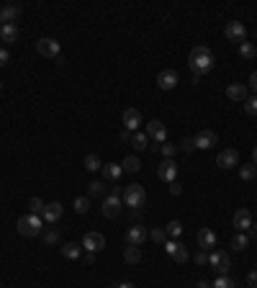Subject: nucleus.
I'll use <instances>...</instances> for the list:
<instances>
[{
  "label": "nucleus",
  "instance_id": "1",
  "mask_svg": "<svg viewBox=\"0 0 257 288\" xmlns=\"http://www.w3.org/2000/svg\"><path fill=\"white\" fill-rule=\"evenodd\" d=\"M188 65H190V72L193 75H206V72H211V67H214V54H211V49L209 46H193L190 49V54H188Z\"/></svg>",
  "mask_w": 257,
  "mask_h": 288
},
{
  "label": "nucleus",
  "instance_id": "2",
  "mask_svg": "<svg viewBox=\"0 0 257 288\" xmlns=\"http://www.w3.org/2000/svg\"><path fill=\"white\" fill-rule=\"evenodd\" d=\"M41 226H44V219H41V216H34V214L21 216V219L16 221L18 234H23V237H36V234H41Z\"/></svg>",
  "mask_w": 257,
  "mask_h": 288
},
{
  "label": "nucleus",
  "instance_id": "3",
  "mask_svg": "<svg viewBox=\"0 0 257 288\" xmlns=\"http://www.w3.org/2000/svg\"><path fill=\"white\" fill-rule=\"evenodd\" d=\"M124 204H126L129 209L147 206V190H144V185H139V183L129 185V188L124 190Z\"/></svg>",
  "mask_w": 257,
  "mask_h": 288
},
{
  "label": "nucleus",
  "instance_id": "4",
  "mask_svg": "<svg viewBox=\"0 0 257 288\" xmlns=\"http://www.w3.org/2000/svg\"><path fill=\"white\" fill-rule=\"evenodd\" d=\"M209 265L214 268V273H216V278H219V275H229L232 260H229V255H226L224 250H211V252H209Z\"/></svg>",
  "mask_w": 257,
  "mask_h": 288
},
{
  "label": "nucleus",
  "instance_id": "5",
  "mask_svg": "<svg viewBox=\"0 0 257 288\" xmlns=\"http://www.w3.org/2000/svg\"><path fill=\"white\" fill-rule=\"evenodd\" d=\"M224 36L229 39V41L242 44V41H247V26L242 21H229V23H226V28H224Z\"/></svg>",
  "mask_w": 257,
  "mask_h": 288
},
{
  "label": "nucleus",
  "instance_id": "6",
  "mask_svg": "<svg viewBox=\"0 0 257 288\" xmlns=\"http://www.w3.org/2000/svg\"><path fill=\"white\" fill-rule=\"evenodd\" d=\"M162 247H165V252H167L170 257H173L175 263H185L188 257H190V255H188V247H185V245H180V242H175V239H167Z\"/></svg>",
  "mask_w": 257,
  "mask_h": 288
},
{
  "label": "nucleus",
  "instance_id": "7",
  "mask_svg": "<svg viewBox=\"0 0 257 288\" xmlns=\"http://www.w3.org/2000/svg\"><path fill=\"white\" fill-rule=\"evenodd\" d=\"M119 211H121V196H113V193H108V196L103 198L100 214H103L106 219H113V216H119Z\"/></svg>",
  "mask_w": 257,
  "mask_h": 288
},
{
  "label": "nucleus",
  "instance_id": "8",
  "mask_svg": "<svg viewBox=\"0 0 257 288\" xmlns=\"http://www.w3.org/2000/svg\"><path fill=\"white\" fill-rule=\"evenodd\" d=\"M155 144H165L167 141V129H165V124L160 121V119H152L149 124H147V131H144Z\"/></svg>",
  "mask_w": 257,
  "mask_h": 288
},
{
  "label": "nucleus",
  "instance_id": "9",
  "mask_svg": "<svg viewBox=\"0 0 257 288\" xmlns=\"http://www.w3.org/2000/svg\"><path fill=\"white\" fill-rule=\"evenodd\" d=\"M149 232H147V226H141V224H134L129 226V232H126V245H134V247H141L147 242Z\"/></svg>",
  "mask_w": 257,
  "mask_h": 288
},
{
  "label": "nucleus",
  "instance_id": "10",
  "mask_svg": "<svg viewBox=\"0 0 257 288\" xmlns=\"http://www.w3.org/2000/svg\"><path fill=\"white\" fill-rule=\"evenodd\" d=\"M36 52L41 57H52V60H57L60 52H62V46H60V41H57V39H39L36 41Z\"/></svg>",
  "mask_w": 257,
  "mask_h": 288
},
{
  "label": "nucleus",
  "instance_id": "11",
  "mask_svg": "<svg viewBox=\"0 0 257 288\" xmlns=\"http://www.w3.org/2000/svg\"><path fill=\"white\" fill-rule=\"evenodd\" d=\"M157 175H160V180L167 183V185L175 183V180H178V165H175L173 160H165V162L157 167Z\"/></svg>",
  "mask_w": 257,
  "mask_h": 288
},
{
  "label": "nucleus",
  "instance_id": "12",
  "mask_svg": "<svg viewBox=\"0 0 257 288\" xmlns=\"http://www.w3.org/2000/svg\"><path fill=\"white\" fill-rule=\"evenodd\" d=\"M62 214H65V206L60 204V201H52V204H46V206H44L41 219H44L46 224H57V221L62 219Z\"/></svg>",
  "mask_w": 257,
  "mask_h": 288
},
{
  "label": "nucleus",
  "instance_id": "13",
  "mask_svg": "<svg viewBox=\"0 0 257 288\" xmlns=\"http://www.w3.org/2000/svg\"><path fill=\"white\" fill-rule=\"evenodd\" d=\"M106 247V237L100 232H88L82 237V250H88V252H100Z\"/></svg>",
  "mask_w": 257,
  "mask_h": 288
},
{
  "label": "nucleus",
  "instance_id": "14",
  "mask_svg": "<svg viewBox=\"0 0 257 288\" xmlns=\"http://www.w3.org/2000/svg\"><path fill=\"white\" fill-rule=\"evenodd\" d=\"M216 165H219L221 170H232V167H237V165H239V152H237V150H224V152H219Z\"/></svg>",
  "mask_w": 257,
  "mask_h": 288
},
{
  "label": "nucleus",
  "instance_id": "15",
  "mask_svg": "<svg viewBox=\"0 0 257 288\" xmlns=\"http://www.w3.org/2000/svg\"><path fill=\"white\" fill-rule=\"evenodd\" d=\"M157 85H160L162 90L178 88V72H175V70H162V72L157 75Z\"/></svg>",
  "mask_w": 257,
  "mask_h": 288
},
{
  "label": "nucleus",
  "instance_id": "16",
  "mask_svg": "<svg viewBox=\"0 0 257 288\" xmlns=\"http://www.w3.org/2000/svg\"><path fill=\"white\" fill-rule=\"evenodd\" d=\"M195 150H211L214 144H216V134L211 131V129H203V131H198L195 134Z\"/></svg>",
  "mask_w": 257,
  "mask_h": 288
},
{
  "label": "nucleus",
  "instance_id": "17",
  "mask_svg": "<svg viewBox=\"0 0 257 288\" xmlns=\"http://www.w3.org/2000/svg\"><path fill=\"white\" fill-rule=\"evenodd\" d=\"M232 221H234V226L239 229V232H247V229L252 226V214H249L247 209H237Z\"/></svg>",
  "mask_w": 257,
  "mask_h": 288
},
{
  "label": "nucleus",
  "instance_id": "18",
  "mask_svg": "<svg viewBox=\"0 0 257 288\" xmlns=\"http://www.w3.org/2000/svg\"><path fill=\"white\" fill-rule=\"evenodd\" d=\"M139 124H141L139 108H126V111H124V126H126V131H136Z\"/></svg>",
  "mask_w": 257,
  "mask_h": 288
},
{
  "label": "nucleus",
  "instance_id": "19",
  "mask_svg": "<svg viewBox=\"0 0 257 288\" xmlns=\"http://www.w3.org/2000/svg\"><path fill=\"white\" fill-rule=\"evenodd\" d=\"M100 170H103V178H106V180H111V183H119V180H121V175H124V167H121V165H116V162H108V165H103Z\"/></svg>",
  "mask_w": 257,
  "mask_h": 288
},
{
  "label": "nucleus",
  "instance_id": "20",
  "mask_svg": "<svg viewBox=\"0 0 257 288\" xmlns=\"http://www.w3.org/2000/svg\"><path fill=\"white\" fill-rule=\"evenodd\" d=\"M16 39H18V26L16 23H3V26H0V41L13 44Z\"/></svg>",
  "mask_w": 257,
  "mask_h": 288
},
{
  "label": "nucleus",
  "instance_id": "21",
  "mask_svg": "<svg viewBox=\"0 0 257 288\" xmlns=\"http://www.w3.org/2000/svg\"><path fill=\"white\" fill-rule=\"evenodd\" d=\"M198 245H201V250H211V247H216V234L211 232V229H201L198 232Z\"/></svg>",
  "mask_w": 257,
  "mask_h": 288
},
{
  "label": "nucleus",
  "instance_id": "22",
  "mask_svg": "<svg viewBox=\"0 0 257 288\" xmlns=\"http://www.w3.org/2000/svg\"><path fill=\"white\" fill-rule=\"evenodd\" d=\"M226 95H229L232 101H247V85H242V82H232L229 88H226Z\"/></svg>",
  "mask_w": 257,
  "mask_h": 288
},
{
  "label": "nucleus",
  "instance_id": "23",
  "mask_svg": "<svg viewBox=\"0 0 257 288\" xmlns=\"http://www.w3.org/2000/svg\"><path fill=\"white\" fill-rule=\"evenodd\" d=\"M18 16H21V6H6V8H0V21H3V23H13Z\"/></svg>",
  "mask_w": 257,
  "mask_h": 288
},
{
  "label": "nucleus",
  "instance_id": "24",
  "mask_svg": "<svg viewBox=\"0 0 257 288\" xmlns=\"http://www.w3.org/2000/svg\"><path fill=\"white\" fill-rule=\"evenodd\" d=\"M131 147L134 150H149V136L144 131H134L131 134Z\"/></svg>",
  "mask_w": 257,
  "mask_h": 288
},
{
  "label": "nucleus",
  "instance_id": "25",
  "mask_svg": "<svg viewBox=\"0 0 257 288\" xmlns=\"http://www.w3.org/2000/svg\"><path fill=\"white\" fill-rule=\"evenodd\" d=\"M62 255L67 257V260H77V257L82 255V245H77V242H67V245L62 247Z\"/></svg>",
  "mask_w": 257,
  "mask_h": 288
},
{
  "label": "nucleus",
  "instance_id": "26",
  "mask_svg": "<svg viewBox=\"0 0 257 288\" xmlns=\"http://www.w3.org/2000/svg\"><path fill=\"white\" fill-rule=\"evenodd\" d=\"M121 167H124V172H139L141 170V160L134 157V155H129V157H124Z\"/></svg>",
  "mask_w": 257,
  "mask_h": 288
},
{
  "label": "nucleus",
  "instance_id": "27",
  "mask_svg": "<svg viewBox=\"0 0 257 288\" xmlns=\"http://www.w3.org/2000/svg\"><path fill=\"white\" fill-rule=\"evenodd\" d=\"M124 260H126V263H131V265H136V263L141 260V250H139V247H134V245H129V247L124 250Z\"/></svg>",
  "mask_w": 257,
  "mask_h": 288
},
{
  "label": "nucleus",
  "instance_id": "28",
  "mask_svg": "<svg viewBox=\"0 0 257 288\" xmlns=\"http://www.w3.org/2000/svg\"><path fill=\"white\" fill-rule=\"evenodd\" d=\"M247 247H249V237H247V232H239V234H234V239H232V250L242 252V250H247Z\"/></svg>",
  "mask_w": 257,
  "mask_h": 288
},
{
  "label": "nucleus",
  "instance_id": "29",
  "mask_svg": "<svg viewBox=\"0 0 257 288\" xmlns=\"http://www.w3.org/2000/svg\"><path fill=\"white\" fill-rule=\"evenodd\" d=\"M239 54H242V60H252V57H257V49L252 41H242L239 44Z\"/></svg>",
  "mask_w": 257,
  "mask_h": 288
},
{
  "label": "nucleus",
  "instance_id": "30",
  "mask_svg": "<svg viewBox=\"0 0 257 288\" xmlns=\"http://www.w3.org/2000/svg\"><path fill=\"white\" fill-rule=\"evenodd\" d=\"M72 206H75V211H77V214H88V211H90V201L85 198V196H77Z\"/></svg>",
  "mask_w": 257,
  "mask_h": 288
},
{
  "label": "nucleus",
  "instance_id": "31",
  "mask_svg": "<svg viewBox=\"0 0 257 288\" xmlns=\"http://www.w3.org/2000/svg\"><path fill=\"white\" fill-rule=\"evenodd\" d=\"M254 175H257V165H242L239 167V178L242 180H254Z\"/></svg>",
  "mask_w": 257,
  "mask_h": 288
},
{
  "label": "nucleus",
  "instance_id": "32",
  "mask_svg": "<svg viewBox=\"0 0 257 288\" xmlns=\"http://www.w3.org/2000/svg\"><path fill=\"white\" fill-rule=\"evenodd\" d=\"M165 232H167L170 237H180V234H183V224H180L178 219H173V221L165 226Z\"/></svg>",
  "mask_w": 257,
  "mask_h": 288
},
{
  "label": "nucleus",
  "instance_id": "33",
  "mask_svg": "<svg viewBox=\"0 0 257 288\" xmlns=\"http://www.w3.org/2000/svg\"><path fill=\"white\" fill-rule=\"evenodd\" d=\"M44 201L41 198H31V201H28V211H31L34 216H41V211H44Z\"/></svg>",
  "mask_w": 257,
  "mask_h": 288
},
{
  "label": "nucleus",
  "instance_id": "34",
  "mask_svg": "<svg viewBox=\"0 0 257 288\" xmlns=\"http://www.w3.org/2000/svg\"><path fill=\"white\" fill-rule=\"evenodd\" d=\"M85 167H88V170L93 172V170H100V167H103V162H100V157H98V155H93V152H90L88 157H85Z\"/></svg>",
  "mask_w": 257,
  "mask_h": 288
},
{
  "label": "nucleus",
  "instance_id": "35",
  "mask_svg": "<svg viewBox=\"0 0 257 288\" xmlns=\"http://www.w3.org/2000/svg\"><path fill=\"white\" fill-rule=\"evenodd\" d=\"M211 288H234V280H232L229 275H219V278L211 283Z\"/></svg>",
  "mask_w": 257,
  "mask_h": 288
},
{
  "label": "nucleus",
  "instance_id": "36",
  "mask_svg": "<svg viewBox=\"0 0 257 288\" xmlns=\"http://www.w3.org/2000/svg\"><path fill=\"white\" fill-rule=\"evenodd\" d=\"M244 113H247V116H257V95L244 101Z\"/></svg>",
  "mask_w": 257,
  "mask_h": 288
},
{
  "label": "nucleus",
  "instance_id": "37",
  "mask_svg": "<svg viewBox=\"0 0 257 288\" xmlns=\"http://www.w3.org/2000/svg\"><path fill=\"white\" fill-rule=\"evenodd\" d=\"M160 152H162L167 160H173L175 152H178V147H175V144H170V141H165V144H160Z\"/></svg>",
  "mask_w": 257,
  "mask_h": 288
},
{
  "label": "nucleus",
  "instance_id": "38",
  "mask_svg": "<svg viewBox=\"0 0 257 288\" xmlns=\"http://www.w3.org/2000/svg\"><path fill=\"white\" fill-rule=\"evenodd\" d=\"M44 242L46 245H57V242H60V232H57V229H46V232H44Z\"/></svg>",
  "mask_w": 257,
  "mask_h": 288
},
{
  "label": "nucleus",
  "instance_id": "39",
  "mask_svg": "<svg viewBox=\"0 0 257 288\" xmlns=\"http://www.w3.org/2000/svg\"><path fill=\"white\" fill-rule=\"evenodd\" d=\"M193 263H195V265H209V252H206V250H198V252L193 255Z\"/></svg>",
  "mask_w": 257,
  "mask_h": 288
},
{
  "label": "nucleus",
  "instance_id": "40",
  "mask_svg": "<svg viewBox=\"0 0 257 288\" xmlns=\"http://www.w3.org/2000/svg\"><path fill=\"white\" fill-rule=\"evenodd\" d=\"M157 245H165L167 242V232H165V229H152V234H149Z\"/></svg>",
  "mask_w": 257,
  "mask_h": 288
},
{
  "label": "nucleus",
  "instance_id": "41",
  "mask_svg": "<svg viewBox=\"0 0 257 288\" xmlns=\"http://www.w3.org/2000/svg\"><path fill=\"white\" fill-rule=\"evenodd\" d=\"M90 196H106V183H100V180L90 183Z\"/></svg>",
  "mask_w": 257,
  "mask_h": 288
},
{
  "label": "nucleus",
  "instance_id": "42",
  "mask_svg": "<svg viewBox=\"0 0 257 288\" xmlns=\"http://www.w3.org/2000/svg\"><path fill=\"white\" fill-rule=\"evenodd\" d=\"M180 150H183L185 155H190V152L195 150V141H193V139H183V141H180Z\"/></svg>",
  "mask_w": 257,
  "mask_h": 288
},
{
  "label": "nucleus",
  "instance_id": "43",
  "mask_svg": "<svg viewBox=\"0 0 257 288\" xmlns=\"http://www.w3.org/2000/svg\"><path fill=\"white\" fill-rule=\"evenodd\" d=\"M247 285H249V288H257V270H252V273L247 275Z\"/></svg>",
  "mask_w": 257,
  "mask_h": 288
},
{
  "label": "nucleus",
  "instance_id": "44",
  "mask_svg": "<svg viewBox=\"0 0 257 288\" xmlns=\"http://www.w3.org/2000/svg\"><path fill=\"white\" fill-rule=\"evenodd\" d=\"M170 193H173V196H180L183 193V185L175 180V183H170Z\"/></svg>",
  "mask_w": 257,
  "mask_h": 288
},
{
  "label": "nucleus",
  "instance_id": "45",
  "mask_svg": "<svg viewBox=\"0 0 257 288\" xmlns=\"http://www.w3.org/2000/svg\"><path fill=\"white\" fill-rule=\"evenodd\" d=\"M8 60H11L8 49H0V67H3V65H8Z\"/></svg>",
  "mask_w": 257,
  "mask_h": 288
},
{
  "label": "nucleus",
  "instance_id": "46",
  "mask_svg": "<svg viewBox=\"0 0 257 288\" xmlns=\"http://www.w3.org/2000/svg\"><path fill=\"white\" fill-rule=\"evenodd\" d=\"M249 82H252V90H254V93H257V70H254V72H252V77H249Z\"/></svg>",
  "mask_w": 257,
  "mask_h": 288
},
{
  "label": "nucleus",
  "instance_id": "47",
  "mask_svg": "<svg viewBox=\"0 0 257 288\" xmlns=\"http://www.w3.org/2000/svg\"><path fill=\"white\" fill-rule=\"evenodd\" d=\"M113 288H136V285H131V283H116Z\"/></svg>",
  "mask_w": 257,
  "mask_h": 288
},
{
  "label": "nucleus",
  "instance_id": "48",
  "mask_svg": "<svg viewBox=\"0 0 257 288\" xmlns=\"http://www.w3.org/2000/svg\"><path fill=\"white\" fill-rule=\"evenodd\" d=\"M198 288H211V283L209 280H198Z\"/></svg>",
  "mask_w": 257,
  "mask_h": 288
},
{
  "label": "nucleus",
  "instance_id": "49",
  "mask_svg": "<svg viewBox=\"0 0 257 288\" xmlns=\"http://www.w3.org/2000/svg\"><path fill=\"white\" fill-rule=\"evenodd\" d=\"M252 160H254V165H257V147L252 150Z\"/></svg>",
  "mask_w": 257,
  "mask_h": 288
},
{
  "label": "nucleus",
  "instance_id": "50",
  "mask_svg": "<svg viewBox=\"0 0 257 288\" xmlns=\"http://www.w3.org/2000/svg\"><path fill=\"white\" fill-rule=\"evenodd\" d=\"M0 90H3V82H0Z\"/></svg>",
  "mask_w": 257,
  "mask_h": 288
},
{
  "label": "nucleus",
  "instance_id": "51",
  "mask_svg": "<svg viewBox=\"0 0 257 288\" xmlns=\"http://www.w3.org/2000/svg\"><path fill=\"white\" fill-rule=\"evenodd\" d=\"M0 23H3V21H0Z\"/></svg>",
  "mask_w": 257,
  "mask_h": 288
},
{
  "label": "nucleus",
  "instance_id": "52",
  "mask_svg": "<svg viewBox=\"0 0 257 288\" xmlns=\"http://www.w3.org/2000/svg\"><path fill=\"white\" fill-rule=\"evenodd\" d=\"M254 60H257V57H254Z\"/></svg>",
  "mask_w": 257,
  "mask_h": 288
}]
</instances>
